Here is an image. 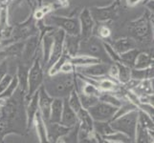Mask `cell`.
Here are the masks:
<instances>
[{"instance_id":"d6a6232c","label":"cell","mask_w":154,"mask_h":143,"mask_svg":"<svg viewBox=\"0 0 154 143\" xmlns=\"http://www.w3.org/2000/svg\"><path fill=\"white\" fill-rule=\"evenodd\" d=\"M117 66L119 69V76H118V81L120 84L124 85L127 81L131 78V68L126 66L121 62L117 63Z\"/></svg>"},{"instance_id":"3957f363","label":"cell","mask_w":154,"mask_h":143,"mask_svg":"<svg viewBox=\"0 0 154 143\" xmlns=\"http://www.w3.org/2000/svg\"><path fill=\"white\" fill-rule=\"evenodd\" d=\"M78 55H87L90 56L97 57L103 62L109 63V64H111V62H112L108 55H106L103 48V40L99 36L93 34L87 38L81 40Z\"/></svg>"},{"instance_id":"ac0fdd59","label":"cell","mask_w":154,"mask_h":143,"mask_svg":"<svg viewBox=\"0 0 154 143\" xmlns=\"http://www.w3.org/2000/svg\"><path fill=\"white\" fill-rule=\"evenodd\" d=\"M57 29V28H56ZM56 29H53L42 36L41 41H42V65L45 66L47 64V61L49 59V56L51 54L53 42H54V31Z\"/></svg>"},{"instance_id":"d6986e66","label":"cell","mask_w":154,"mask_h":143,"mask_svg":"<svg viewBox=\"0 0 154 143\" xmlns=\"http://www.w3.org/2000/svg\"><path fill=\"white\" fill-rule=\"evenodd\" d=\"M38 46H39L38 36H36V35L31 36V37L25 42L22 55H21L25 61L28 62L35 56L36 50L38 49Z\"/></svg>"},{"instance_id":"e0dca14e","label":"cell","mask_w":154,"mask_h":143,"mask_svg":"<svg viewBox=\"0 0 154 143\" xmlns=\"http://www.w3.org/2000/svg\"><path fill=\"white\" fill-rule=\"evenodd\" d=\"M60 123L67 127H74L79 123L77 114L69 106L67 102V97L63 98V110L61 114Z\"/></svg>"},{"instance_id":"f546056e","label":"cell","mask_w":154,"mask_h":143,"mask_svg":"<svg viewBox=\"0 0 154 143\" xmlns=\"http://www.w3.org/2000/svg\"><path fill=\"white\" fill-rule=\"evenodd\" d=\"M94 131L102 137L115 132L111 128L109 121H94Z\"/></svg>"},{"instance_id":"5b68a950","label":"cell","mask_w":154,"mask_h":143,"mask_svg":"<svg viewBox=\"0 0 154 143\" xmlns=\"http://www.w3.org/2000/svg\"><path fill=\"white\" fill-rule=\"evenodd\" d=\"M49 26H56L57 28L61 29L67 34L79 35L81 34V26L79 18L76 17H65L55 14H48L44 21Z\"/></svg>"},{"instance_id":"ba28073f","label":"cell","mask_w":154,"mask_h":143,"mask_svg":"<svg viewBox=\"0 0 154 143\" xmlns=\"http://www.w3.org/2000/svg\"><path fill=\"white\" fill-rule=\"evenodd\" d=\"M112 64V63H111ZM110 64L106 62H99L95 64L82 66V67H76V72L79 73H82L83 76H90L92 78L98 79L99 77H102L104 76H107Z\"/></svg>"},{"instance_id":"52a82bcc","label":"cell","mask_w":154,"mask_h":143,"mask_svg":"<svg viewBox=\"0 0 154 143\" xmlns=\"http://www.w3.org/2000/svg\"><path fill=\"white\" fill-rule=\"evenodd\" d=\"M64 37H65V31L63 30L57 28L54 31V42H53V46H52L49 59L47 61V64L45 65V68L47 71L49 70V68L54 64V63L62 55Z\"/></svg>"},{"instance_id":"d4e9b609","label":"cell","mask_w":154,"mask_h":143,"mask_svg":"<svg viewBox=\"0 0 154 143\" xmlns=\"http://www.w3.org/2000/svg\"><path fill=\"white\" fill-rule=\"evenodd\" d=\"M134 142H153V131H149L146 129L145 127L141 126L139 123L136 127V133H135V140Z\"/></svg>"},{"instance_id":"9c48e42d","label":"cell","mask_w":154,"mask_h":143,"mask_svg":"<svg viewBox=\"0 0 154 143\" xmlns=\"http://www.w3.org/2000/svg\"><path fill=\"white\" fill-rule=\"evenodd\" d=\"M79 26H81V37L82 39L87 38L93 34L95 21L88 8H84L79 16Z\"/></svg>"},{"instance_id":"44dd1931","label":"cell","mask_w":154,"mask_h":143,"mask_svg":"<svg viewBox=\"0 0 154 143\" xmlns=\"http://www.w3.org/2000/svg\"><path fill=\"white\" fill-rule=\"evenodd\" d=\"M62 110H63V98H60V97L53 98L51 111H50V118L48 122L60 123Z\"/></svg>"},{"instance_id":"7c38bea8","label":"cell","mask_w":154,"mask_h":143,"mask_svg":"<svg viewBox=\"0 0 154 143\" xmlns=\"http://www.w3.org/2000/svg\"><path fill=\"white\" fill-rule=\"evenodd\" d=\"M94 19L98 21H106L114 18L118 12V3L110 5L107 8H94L90 10Z\"/></svg>"},{"instance_id":"7402d4cb","label":"cell","mask_w":154,"mask_h":143,"mask_svg":"<svg viewBox=\"0 0 154 143\" xmlns=\"http://www.w3.org/2000/svg\"><path fill=\"white\" fill-rule=\"evenodd\" d=\"M33 125L35 126V129L36 132V135L38 136V139L40 142H48L47 139V133H46V123L42 118L40 115L39 110L36 112L34 120H33Z\"/></svg>"},{"instance_id":"8fae6325","label":"cell","mask_w":154,"mask_h":143,"mask_svg":"<svg viewBox=\"0 0 154 143\" xmlns=\"http://www.w3.org/2000/svg\"><path fill=\"white\" fill-rule=\"evenodd\" d=\"M53 102V97L45 91L43 86H40L38 89V110L40 115L45 122H48L50 118L51 105Z\"/></svg>"},{"instance_id":"b9f144b4","label":"cell","mask_w":154,"mask_h":143,"mask_svg":"<svg viewBox=\"0 0 154 143\" xmlns=\"http://www.w3.org/2000/svg\"><path fill=\"white\" fill-rule=\"evenodd\" d=\"M12 78H13V76L11 75H9V73H7V75L1 79V81H0V94H1L4 90L7 88L9 83L11 82V80H12Z\"/></svg>"},{"instance_id":"ee69618b","label":"cell","mask_w":154,"mask_h":143,"mask_svg":"<svg viewBox=\"0 0 154 143\" xmlns=\"http://www.w3.org/2000/svg\"><path fill=\"white\" fill-rule=\"evenodd\" d=\"M34 17H35V19H38V20L43 19V17H44V13H42V12H41V10L39 9V10H36V12L35 13Z\"/></svg>"},{"instance_id":"ffe728a7","label":"cell","mask_w":154,"mask_h":143,"mask_svg":"<svg viewBox=\"0 0 154 143\" xmlns=\"http://www.w3.org/2000/svg\"><path fill=\"white\" fill-rule=\"evenodd\" d=\"M29 69L30 66L27 63H22L19 64L17 68V76L18 80V87L20 88L22 94L26 95L28 91V73H29Z\"/></svg>"},{"instance_id":"2e32d148","label":"cell","mask_w":154,"mask_h":143,"mask_svg":"<svg viewBox=\"0 0 154 143\" xmlns=\"http://www.w3.org/2000/svg\"><path fill=\"white\" fill-rule=\"evenodd\" d=\"M81 40V35H73L65 34L64 43H63V51L70 57L77 55L79 52Z\"/></svg>"},{"instance_id":"8d00e7d4","label":"cell","mask_w":154,"mask_h":143,"mask_svg":"<svg viewBox=\"0 0 154 143\" xmlns=\"http://www.w3.org/2000/svg\"><path fill=\"white\" fill-rule=\"evenodd\" d=\"M79 99H81V103H82V108L86 109V110L99 101V97H93V95H87L82 93H79Z\"/></svg>"},{"instance_id":"f6af8a7d","label":"cell","mask_w":154,"mask_h":143,"mask_svg":"<svg viewBox=\"0 0 154 143\" xmlns=\"http://www.w3.org/2000/svg\"><path fill=\"white\" fill-rule=\"evenodd\" d=\"M40 10H41V12L44 13V15H47L51 12V8L49 6H44V7H42Z\"/></svg>"},{"instance_id":"bcb514c9","label":"cell","mask_w":154,"mask_h":143,"mask_svg":"<svg viewBox=\"0 0 154 143\" xmlns=\"http://www.w3.org/2000/svg\"><path fill=\"white\" fill-rule=\"evenodd\" d=\"M141 0H127V4L129 5V6H135L138 3H139Z\"/></svg>"},{"instance_id":"74e56055","label":"cell","mask_w":154,"mask_h":143,"mask_svg":"<svg viewBox=\"0 0 154 143\" xmlns=\"http://www.w3.org/2000/svg\"><path fill=\"white\" fill-rule=\"evenodd\" d=\"M103 48L105 50L106 55H108V57L110 58V60L112 62H114V63L120 62V55L114 50L113 46L111 45L110 43H108V42L104 41V40L103 41Z\"/></svg>"},{"instance_id":"f35d334b","label":"cell","mask_w":154,"mask_h":143,"mask_svg":"<svg viewBox=\"0 0 154 143\" xmlns=\"http://www.w3.org/2000/svg\"><path fill=\"white\" fill-rule=\"evenodd\" d=\"M107 76L112 78L113 80L118 81V76H119V69H118V66H117V63H112V64H110V67H109V70H108V73Z\"/></svg>"},{"instance_id":"4316f807","label":"cell","mask_w":154,"mask_h":143,"mask_svg":"<svg viewBox=\"0 0 154 143\" xmlns=\"http://www.w3.org/2000/svg\"><path fill=\"white\" fill-rule=\"evenodd\" d=\"M131 78L137 80H145V79L153 78V66L146 69H135L131 68Z\"/></svg>"},{"instance_id":"8992f818","label":"cell","mask_w":154,"mask_h":143,"mask_svg":"<svg viewBox=\"0 0 154 143\" xmlns=\"http://www.w3.org/2000/svg\"><path fill=\"white\" fill-rule=\"evenodd\" d=\"M118 107L103 101H99L87 109L94 121H111Z\"/></svg>"},{"instance_id":"f1b7e54d","label":"cell","mask_w":154,"mask_h":143,"mask_svg":"<svg viewBox=\"0 0 154 143\" xmlns=\"http://www.w3.org/2000/svg\"><path fill=\"white\" fill-rule=\"evenodd\" d=\"M139 52H140V51L138 50L137 48L131 49L125 52H123V54L120 55V62L126 66L130 67V68H133L134 64H135L136 57Z\"/></svg>"},{"instance_id":"7dc6e473","label":"cell","mask_w":154,"mask_h":143,"mask_svg":"<svg viewBox=\"0 0 154 143\" xmlns=\"http://www.w3.org/2000/svg\"><path fill=\"white\" fill-rule=\"evenodd\" d=\"M57 2L60 3L62 7H66L68 5V0H57Z\"/></svg>"},{"instance_id":"1f68e13d","label":"cell","mask_w":154,"mask_h":143,"mask_svg":"<svg viewBox=\"0 0 154 143\" xmlns=\"http://www.w3.org/2000/svg\"><path fill=\"white\" fill-rule=\"evenodd\" d=\"M99 100L111 104L115 107H120L123 103V100H121L119 97H117L112 92H100L99 95Z\"/></svg>"},{"instance_id":"cb8c5ba5","label":"cell","mask_w":154,"mask_h":143,"mask_svg":"<svg viewBox=\"0 0 154 143\" xmlns=\"http://www.w3.org/2000/svg\"><path fill=\"white\" fill-rule=\"evenodd\" d=\"M69 61L75 67H82V66H87V65L95 64V63L102 62V60L99 59V58L90 56L87 55H77L75 56L69 58Z\"/></svg>"},{"instance_id":"e575fe53","label":"cell","mask_w":154,"mask_h":143,"mask_svg":"<svg viewBox=\"0 0 154 143\" xmlns=\"http://www.w3.org/2000/svg\"><path fill=\"white\" fill-rule=\"evenodd\" d=\"M104 141L107 142H115V143H126V142H132L126 135L121 133V132H113L112 134H109L107 136H104L103 137Z\"/></svg>"},{"instance_id":"60d3db41","label":"cell","mask_w":154,"mask_h":143,"mask_svg":"<svg viewBox=\"0 0 154 143\" xmlns=\"http://www.w3.org/2000/svg\"><path fill=\"white\" fill-rule=\"evenodd\" d=\"M60 72L66 73H76V67L74 66L70 61L67 60L66 62L63 63L62 66L60 67Z\"/></svg>"},{"instance_id":"ab89813d","label":"cell","mask_w":154,"mask_h":143,"mask_svg":"<svg viewBox=\"0 0 154 143\" xmlns=\"http://www.w3.org/2000/svg\"><path fill=\"white\" fill-rule=\"evenodd\" d=\"M111 34V31L110 29L107 27V26H100L98 29V35L100 39H106L108 38Z\"/></svg>"},{"instance_id":"4dcf8cb0","label":"cell","mask_w":154,"mask_h":143,"mask_svg":"<svg viewBox=\"0 0 154 143\" xmlns=\"http://www.w3.org/2000/svg\"><path fill=\"white\" fill-rule=\"evenodd\" d=\"M18 88V80L17 76H13L12 80L9 83V85L7 86V88L4 90V91L0 94V99L6 100L7 99L13 97V95L14 94L17 89Z\"/></svg>"},{"instance_id":"603a6c76","label":"cell","mask_w":154,"mask_h":143,"mask_svg":"<svg viewBox=\"0 0 154 143\" xmlns=\"http://www.w3.org/2000/svg\"><path fill=\"white\" fill-rule=\"evenodd\" d=\"M111 45L113 46L114 50L118 52L119 55L129 51L131 49H134V48H137L136 41L128 37L117 39L116 41L113 42V44H111Z\"/></svg>"},{"instance_id":"5bb4252c","label":"cell","mask_w":154,"mask_h":143,"mask_svg":"<svg viewBox=\"0 0 154 143\" xmlns=\"http://www.w3.org/2000/svg\"><path fill=\"white\" fill-rule=\"evenodd\" d=\"M77 116L79 120V131L92 133L94 131V120L88 113V111L82 108L77 113Z\"/></svg>"},{"instance_id":"7bdbcfd3","label":"cell","mask_w":154,"mask_h":143,"mask_svg":"<svg viewBox=\"0 0 154 143\" xmlns=\"http://www.w3.org/2000/svg\"><path fill=\"white\" fill-rule=\"evenodd\" d=\"M8 73V63H7V60H2L0 62V81H1V79L7 75Z\"/></svg>"},{"instance_id":"836d02e7","label":"cell","mask_w":154,"mask_h":143,"mask_svg":"<svg viewBox=\"0 0 154 143\" xmlns=\"http://www.w3.org/2000/svg\"><path fill=\"white\" fill-rule=\"evenodd\" d=\"M67 102H68L69 106L71 107V109L76 114L82 108V103H81V99H79V93L76 89H74L70 93V94L67 97Z\"/></svg>"},{"instance_id":"83f0119b","label":"cell","mask_w":154,"mask_h":143,"mask_svg":"<svg viewBox=\"0 0 154 143\" xmlns=\"http://www.w3.org/2000/svg\"><path fill=\"white\" fill-rule=\"evenodd\" d=\"M150 66H153V58L150 55H148L147 52H140L138 54L134 67L135 69H146Z\"/></svg>"},{"instance_id":"4fadbf2b","label":"cell","mask_w":154,"mask_h":143,"mask_svg":"<svg viewBox=\"0 0 154 143\" xmlns=\"http://www.w3.org/2000/svg\"><path fill=\"white\" fill-rule=\"evenodd\" d=\"M38 111V90L33 95L27 98V106H26V123L27 128L33 126V120Z\"/></svg>"},{"instance_id":"30bf717a","label":"cell","mask_w":154,"mask_h":143,"mask_svg":"<svg viewBox=\"0 0 154 143\" xmlns=\"http://www.w3.org/2000/svg\"><path fill=\"white\" fill-rule=\"evenodd\" d=\"M46 123V133L48 142H58L60 139L66 136L72 130L73 127H67L61 123Z\"/></svg>"},{"instance_id":"277c9868","label":"cell","mask_w":154,"mask_h":143,"mask_svg":"<svg viewBox=\"0 0 154 143\" xmlns=\"http://www.w3.org/2000/svg\"><path fill=\"white\" fill-rule=\"evenodd\" d=\"M42 55L35 56L33 64L29 69L28 73V91L26 94V99L33 95L39 87L43 83L44 73H43V65H42Z\"/></svg>"},{"instance_id":"7a4b0ae2","label":"cell","mask_w":154,"mask_h":143,"mask_svg":"<svg viewBox=\"0 0 154 143\" xmlns=\"http://www.w3.org/2000/svg\"><path fill=\"white\" fill-rule=\"evenodd\" d=\"M111 128L116 132H121L126 135L134 142L136 127L138 124V109L132 110L119 118L109 121Z\"/></svg>"},{"instance_id":"484cf974","label":"cell","mask_w":154,"mask_h":143,"mask_svg":"<svg viewBox=\"0 0 154 143\" xmlns=\"http://www.w3.org/2000/svg\"><path fill=\"white\" fill-rule=\"evenodd\" d=\"M98 88L102 92H113L119 87L120 83L113 80L108 76H104L98 79Z\"/></svg>"},{"instance_id":"d590c367","label":"cell","mask_w":154,"mask_h":143,"mask_svg":"<svg viewBox=\"0 0 154 143\" xmlns=\"http://www.w3.org/2000/svg\"><path fill=\"white\" fill-rule=\"evenodd\" d=\"M138 123L147 130L153 131V118L139 109H138Z\"/></svg>"},{"instance_id":"9a60e30c","label":"cell","mask_w":154,"mask_h":143,"mask_svg":"<svg viewBox=\"0 0 154 143\" xmlns=\"http://www.w3.org/2000/svg\"><path fill=\"white\" fill-rule=\"evenodd\" d=\"M132 31H133V34L136 36V38L139 39H144L146 36L149 34V22H148L146 15L132 23Z\"/></svg>"},{"instance_id":"6da1fadb","label":"cell","mask_w":154,"mask_h":143,"mask_svg":"<svg viewBox=\"0 0 154 143\" xmlns=\"http://www.w3.org/2000/svg\"><path fill=\"white\" fill-rule=\"evenodd\" d=\"M76 75L75 73H57L54 76L44 77L42 86L53 98H65L75 89Z\"/></svg>"}]
</instances>
